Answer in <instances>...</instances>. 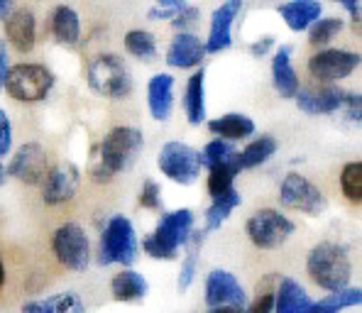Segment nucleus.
Returning <instances> with one entry per match:
<instances>
[{"mask_svg": "<svg viewBox=\"0 0 362 313\" xmlns=\"http://www.w3.org/2000/svg\"><path fill=\"white\" fill-rule=\"evenodd\" d=\"M145 137L137 127L120 125L113 127L108 135L100 140V162L90 169V177L98 184H108L115 174H122L132 167V162L142 152Z\"/></svg>", "mask_w": 362, "mask_h": 313, "instance_id": "nucleus-1", "label": "nucleus"}, {"mask_svg": "<svg viewBox=\"0 0 362 313\" xmlns=\"http://www.w3.org/2000/svg\"><path fill=\"white\" fill-rule=\"evenodd\" d=\"M306 272L313 284L331 294L348 289V282L353 277L348 247H343L340 242H318L306 257Z\"/></svg>", "mask_w": 362, "mask_h": 313, "instance_id": "nucleus-2", "label": "nucleus"}, {"mask_svg": "<svg viewBox=\"0 0 362 313\" xmlns=\"http://www.w3.org/2000/svg\"><path fill=\"white\" fill-rule=\"evenodd\" d=\"M191 232H194V213L189 208L172 211L164 213L157 230L142 240V250L154 259H174L179 247L189 245Z\"/></svg>", "mask_w": 362, "mask_h": 313, "instance_id": "nucleus-3", "label": "nucleus"}, {"mask_svg": "<svg viewBox=\"0 0 362 313\" xmlns=\"http://www.w3.org/2000/svg\"><path fill=\"white\" fill-rule=\"evenodd\" d=\"M137 252H140V240H137L135 225L130 223L127 215H110L105 223L103 232H100L98 242V264L100 267H110V264H122L130 267L135 264Z\"/></svg>", "mask_w": 362, "mask_h": 313, "instance_id": "nucleus-4", "label": "nucleus"}, {"mask_svg": "<svg viewBox=\"0 0 362 313\" xmlns=\"http://www.w3.org/2000/svg\"><path fill=\"white\" fill-rule=\"evenodd\" d=\"M3 88L13 100L40 103L54 88V73L42 64H15L8 66Z\"/></svg>", "mask_w": 362, "mask_h": 313, "instance_id": "nucleus-5", "label": "nucleus"}, {"mask_svg": "<svg viewBox=\"0 0 362 313\" xmlns=\"http://www.w3.org/2000/svg\"><path fill=\"white\" fill-rule=\"evenodd\" d=\"M88 86L103 98H127L132 93V73L115 54H98L88 64Z\"/></svg>", "mask_w": 362, "mask_h": 313, "instance_id": "nucleus-6", "label": "nucleus"}, {"mask_svg": "<svg viewBox=\"0 0 362 313\" xmlns=\"http://www.w3.org/2000/svg\"><path fill=\"white\" fill-rule=\"evenodd\" d=\"M52 252L62 267L71 272H86L90 264V242L78 223H64L52 235Z\"/></svg>", "mask_w": 362, "mask_h": 313, "instance_id": "nucleus-7", "label": "nucleus"}, {"mask_svg": "<svg viewBox=\"0 0 362 313\" xmlns=\"http://www.w3.org/2000/svg\"><path fill=\"white\" fill-rule=\"evenodd\" d=\"M245 230H247L250 242L257 250H276V247H281L294 235L296 225L284 213H279V211L262 208L247 220Z\"/></svg>", "mask_w": 362, "mask_h": 313, "instance_id": "nucleus-8", "label": "nucleus"}, {"mask_svg": "<svg viewBox=\"0 0 362 313\" xmlns=\"http://www.w3.org/2000/svg\"><path fill=\"white\" fill-rule=\"evenodd\" d=\"M157 167L164 177H169L181 187L194 184L199 179L201 169H204L201 167V155L186 142H167L157 157Z\"/></svg>", "mask_w": 362, "mask_h": 313, "instance_id": "nucleus-9", "label": "nucleus"}, {"mask_svg": "<svg viewBox=\"0 0 362 313\" xmlns=\"http://www.w3.org/2000/svg\"><path fill=\"white\" fill-rule=\"evenodd\" d=\"M279 201L284 208L299 211L306 215H321L326 211V196L313 182H308L303 174L289 172L281 182Z\"/></svg>", "mask_w": 362, "mask_h": 313, "instance_id": "nucleus-10", "label": "nucleus"}, {"mask_svg": "<svg viewBox=\"0 0 362 313\" xmlns=\"http://www.w3.org/2000/svg\"><path fill=\"white\" fill-rule=\"evenodd\" d=\"M360 66L358 52L345 49H323L308 59V73L323 86H335L340 78H348Z\"/></svg>", "mask_w": 362, "mask_h": 313, "instance_id": "nucleus-11", "label": "nucleus"}, {"mask_svg": "<svg viewBox=\"0 0 362 313\" xmlns=\"http://www.w3.org/2000/svg\"><path fill=\"white\" fill-rule=\"evenodd\" d=\"M47 172V152L40 142H28L15 152L13 162L8 164V177H15L18 182L28 184V187H42Z\"/></svg>", "mask_w": 362, "mask_h": 313, "instance_id": "nucleus-12", "label": "nucleus"}, {"mask_svg": "<svg viewBox=\"0 0 362 313\" xmlns=\"http://www.w3.org/2000/svg\"><path fill=\"white\" fill-rule=\"evenodd\" d=\"M78 169L69 162H62L47 172L45 182H42V201L47 206H62L71 201L78 191Z\"/></svg>", "mask_w": 362, "mask_h": 313, "instance_id": "nucleus-13", "label": "nucleus"}, {"mask_svg": "<svg viewBox=\"0 0 362 313\" xmlns=\"http://www.w3.org/2000/svg\"><path fill=\"white\" fill-rule=\"evenodd\" d=\"M243 10L240 0H228V3L218 5L211 15V30H209V40L204 42L206 54H218V52L230 49L233 45V23L238 20Z\"/></svg>", "mask_w": 362, "mask_h": 313, "instance_id": "nucleus-14", "label": "nucleus"}, {"mask_svg": "<svg viewBox=\"0 0 362 313\" xmlns=\"http://www.w3.org/2000/svg\"><path fill=\"white\" fill-rule=\"evenodd\" d=\"M245 289L240 282L235 279V274L226 272V269H213L206 279V304L211 309H218V306H238L243 309L245 306Z\"/></svg>", "mask_w": 362, "mask_h": 313, "instance_id": "nucleus-15", "label": "nucleus"}, {"mask_svg": "<svg viewBox=\"0 0 362 313\" xmlns=\"http://www.w3.org/2000/svg\"><path fill=\"white\" fill-rule=\"evenodd\" d=\"M5 37L20 54H30L37 45L35 13L30 8H13V13L5 18Z\"/></svg>", "mask_w": 362, "mask_h": 313, "instance_id": "nucleus-16", "label": "nucleus"}, {"mask_svg": "<svg viewBox=\"0 0 362 313\" xmlns=\"http://www.w3.org/2000/svg\"><path fill=\"white\" fill-rule=\"evenodd\" d=\"M296 105L308 115H331L343 108L345 91L338 86H321V88H299L294 95Z\"/></svg>", "mask_w": 362, "mask_h": 313, "instance_id": "nucleus-17", "label": "nucleus"}, {"mask_svg": "<svg viewBox=\"0 0 362 313\" xmlns=\"http://www.w3.org/2000/svg\"><path fill=\"white\" fill-rule=\"evenodd\" d=\"M206 57L204 42L194 32H179L167 49V61L172 69H196Z\"/></svg>", "mask_w": 362, "mask_h": 313, "instance_id": "nucleus-18", "label": "nucleus"}, {"mask_svg": "<svg viewBox=\"0 0 362 313\" xmlns=\"http://www.w3.org/2000/svg\"><path fill=\"white\" fill-rule=\"evenodd\" d=\"M291 52L294 47L284 45L272 57V83L281 98H294L299 93V73L291 66Z\"/></svg>", "mask_w": 362, "mask_h": 313, "instance_id": "nucleus-19", "label": "nucleus"}, {"mask_svg": "<svg viewBox=\"0 0 362 313\" xmlns=\"http://www.w3.org/2000/svg\"><path fill=\"white\" fill-rule=\"evenodd\" d=\"M147 105L154 120L164 123L174 108V76L172 73H154L147 83Z\"/></svg>", "mask_w": 362, "mask_h": 313, "instance_id": "nucleus-20", "label": "nucleus"}, {"mask_svg": "<svg viewBox=\"0 0 362 313\" xmlns=\"http://www.w3.org/2000/svg\"><path fill=\"white\" fill-rule=\"evenodd\" d=\"M276 10L291 32H303L321 18L323 5L318 0H291V3H281Z\"/></svg>", "mask_w": 362, "mask_h": 313, "instance_id": "nucleus-21", "label": "nucleus"}, {"mask_svg": "<svg viewBox=\"0 0 362 313\" xmlns=\"http://www.w3.org/2000/svg\"><path fill=\"white\" fill-rule=\"evenodd\" d=\"M313 301L303 291V286L296 279L284 277L279 282V289L274 291V311L272 313H308Z\"/></svg>", "mask_w": 362, "mask_h": 313, "instance_id": "nucleus-22", "label": "nucleus"}, {"mask_svg": "<svg viewBox=\"0 0 362 313\" xmlns=\"http://www.w3.org/2000/svg\"><path fill=\"white\" fill-rule=\"evenodd\" d=\"M150 291V284L135 269H122L120 274H115L113 282H110V294H113L115 301H122V304H135V301H142Z\"/></svg>", "mask_w": 362, "mask_h": 313, "instance_id": "nucleus-23", "label": "nucleus"}, {"mask_svg": "<svg viewBox=\"0 0 362 313\" xmlns=\"http://www.w3.org/2000/svg\"><path fill=\"white\" fill-rule=\"evenodd\" d=\"M49 30L62 45H76L81 40V20L78 13L69 5H57L49 15Z\"/></svg>", "mask_w": 362, "mask_h": 313, "instance_id": "nucleus-24", "label": "nucleus"}, {"mask_svg": "<svg viewBox=\"0 0 362 313\" xmlns=\"http://www.w3.org/2000/svg\"><path fill=\"white\" fill-rule=\"evenodd\" d=\"M209 130L223 142H238V140H245V137L255 135V123L243 113H228V115H221V118L211 120Z\"/></svg>", "mask_w": 362, "mask_h": 313, "instance_id": "nucleus-25", "label": "nucleus"}, {"mask_svg": "<svg viewBox=\"0 0 362 313\" xmlns=\"http://www.w3.org/2000/svg\"><path fill=\"white\" fill-rule=\"evenodd\" d=\"M184 110L191 125H201L206 120V71L199 69L189 76L184 95Z\"/></svg>", "mask_w": 362, "mask_h": 313, "instance_id": "nucleus-26", "label": "nucleus"}, {"mask_svg": "<svg viewBox=\"0 0 362 313\" xmlns=\"http://www.w3.org/2000/svg\"><path fill=\"white\" fill-rule=\"evenodd\" d=\"M23 313H86V306H83V301L74 291H66V294H54L47 296V299L28 301L23 306Z\"/></svg>", "mask_w": 362, "mask_h": 313, "instance_id": "nucleus-27", "label": "nucleus"}, {"mask_svg": "<svg viewBox=\"0 0 362 313\" xmlns=\"http://www.w3.org/2000/svg\"><path fill=\"white\" fill-rule=\"evenodd\" d=\"M240 162H238V155L233 159H228L226 164H218V167L209 169V194L213 199H221L228 191H233V182L240 174Z\"/></svg>", "mask_w": 362, "mask_h": 313, "instance_id": "nucleus-28", "label": "nucleus"}, {"mask_svg": "<svg viewBox=\"0 0 362 313\" xmlns=\"http://www.w3.org/2000/svg\"><path fill=\"white\" fill-rule=\"evenodd\" d=\"M240 203H243V196H240V191H235V189L228 191V194L221 196V199H213L211 208L206 211V228H204L206 235L213 230H218V228L228 220V215H230Z\"/></svg>", "mask_w": 362, "mask_h": 313, "instance_id": "nucleus-29", "label": "nucleus"}, {"mask_svg": "<svg viewBox=\"0 0 362 313\" xmlns=\"http://www.w3.org/2000/svg\"><path fill=\"white\" fill-rule=\"evenodd\" d=\"M274 152H276V140L272 135H262L250 142L243 152H238V162H240V169H252L267 162Z\"/></svg>", "mask_w": 362, "mask_h": 313, "instance_id": "nucleus-30", "label": "nucleus"}, {"mask_svg": "<svg viewBox=\"0 0 362 313\" xmlns=\"http://www.w3.org/2000/svg\"><path fill=\"white\" fill-rule=\"evenodd\" d=\"M362 301V289L355 286V289H343L335 291V294H328L326 299L311 304L308 313H340L343 309H350V306H360Z\"/></svg>", "mask_w": 362, "mask_h": 313, "instance_id": "nucleus-31", "label": "nucleus"}, {"mask_svg": "<svg viewBox=\"0 0 362 313\" xmlns=\"http://www.w3.org/2000/svg\"><path fill=\"white\" fill-rule=\"evenodd\" d=\"M127 54L137 57L142 61H152L157 59V40H154L152 32L147 30H130L122 40Z\"/></svg>", "mask_w": 362, "mask_h": 313, "instance_id": "nucleus-32", "label": "nucleus"}, {"mask_svg": "<svg viewBox=\"0 0 362 313\" xmlns=\"http://www.w3.org/2000/svg\"><path fill=\"white\" fill-rule=\"evenodd\" d=\"M340 191L350 203L360 206L362 201V162H348L340 172Z\"/></svg>", "mask_w": 362, "mask_h": 313, "instance_id": "nucleus-33", "label": "nucleus"}, {"mask_svg": "<svg viewBox=\"0 0 362 313\" xmlns=\"http://www.w3.org/2000/svg\"><path fill=\"white\" fill-rule=\"evenodd\" d=\"M340 32H343V18H338V15H333V18H318L308 28V42L313 47H323L331 40H335Z\"/></svg>", "mask_w": 362, "mask_h": 313, "instance_id": "nucleus-34", "label": "nucleus"}, {"mask_svg": "<svg viewBox=\"0 0 362 313\" xmlns=\"http://www.w3.org/2000/svg\"><path fill=\"white\" fill-rule=\"evenodd\" d=\"M201 155V167H218V164H226L228 159H233L238 155V150L230 145V142H223V140H213L209 145L204 147Z\"/></svg>", "mask_w": 362, "mask_h": 313, "instance_id": "nucleus-35", "label": "nucleus"}, {"mask_svg": "<svg viewBox=\"0 0 362 313\" xmlns=\"http://www.w3.org/2000/svg\"><path fill=\"white\" fill-rule=\"evenodd\" d=\"M184 8H186L184 0H159V5H152V8L147 10V18L150 20H169V23H172V20L177 18Z\"/></svg>", "mask_w": 362, "mask_h": 313, "instance_id": "nucleus-36", "label": "nucleus"}, {"mask_svg": "<svg viewBox=\"0 0 362 313\" xmlns=\"http://www.w3.org/2000/svg\"><path fill=\"white\" fill-rule=\"evenodd\" d=\"M137 203H140V208H145V211H159V208H162V189H159V184L152 182V179H147V182L142 184V191H140V199H137Z\"/></svg>", "mask_w": 362, "mask_h": 313, "instance_id": "nucleus-37", "label": "nucleus"}, {"mask_svg": "<svg viewBox=\"0 0 362 313\" xmlns=\"http://www.w3.org/2000/svg\"><path fill=\"white\" fill-rule=\"evenodd\" d=\"M199 20H201V10L194 8V5H186L177 18L172 20V28H177L179 32H191L199 25Z\"/></svg>", "mask_w": 362, "mask_h": 313, "instance_id": "nucleus-38", "label": "nucleus"}, {"mask_svg": "<svg viewBox=\"0 0 362 313\" xmlns=\"http://www.w3.org/2000/svg\"><path fill=\"white\" fill-rule=\"evenodd\" d=\"M196 267H199V262H196V252H189L184 257V262H181V269H179V279H177V286L179 291H186L191 286L196 277Z\"/></svg>", "mask_w": 362, "mask_h": 313, "instance_id": "nucleus-39", "label": "nucleus"}, {"mask_svg": "<svg viewBox=\"0 0 362 313\" xmlns=\"http://www.w3.org/2000/svg\"><path fill=\"white\" fill-rule=\"evenodd\" d=\"M13 147V125H10V118L3 108H0V159L10 152Z\"/></svg>", "mask_w": 362, "mask_h": 313, "instance_id": "nucleus-40", "label": "nucleus"}, {"mask_svg": "<svg viewBox=\"0 0 362 313\" xmlns=\"http://www.w3.org/2000/svg\"><path fill=\"white\" fill-rule=\"evenodd\" d=\"M343 108H348V118L360 123L362 120V95L360 93H345Z\"/></svg>", "mask_w": 362, "mask_h": 313, "instance_id": "nucleus-41", "label": "nucleus"}, {"mask_svg": "<svg viewBox=\"0 0 362 313\" xmlns=\"http://www.w3.org/2000/svg\"><path fill=\"white\" fill-rule=\"evenodd\" d=\"M272 311H274V291H264V294L257 296V299L252 301V306L243 313H272Z\"/></svg>", "mask_w": 362, "mask_h": 313, "instance_id": "nucleus-42", "label": "nucleus"}, {"mask_svg": "<svg viewBox=\"0 0 362 313\" xmlns=\"http://www.w3.org/2000/svg\"><path fill=\"white\" fill-rule=\"evenodd\" d=\"M274 47V37L272 35H264V37H259L255 45H250V54H255V57H264V54H269V49Z\"/></svg>", "mask_w": 362, "mask_h": 313, "instance_id": "nucleus-43", "label": "nucleus"}, {"mask_svg": "<svg viewBox=\"0 0 362 313\" xmlns=\"http://www.w3.org/2000/svg\"><path fill=\"white\" fill-rule=\"evenodd\" d=\"M343 5L345 10H348L350 15H353V23L355 25H360V20H362V15H360V3H353V0H343Z\"/></svg>", "mask_w": 362, "mask_h": 313, "instance_id": "nucleus-44", "label": "nucleus"}, {"mask_svg": "<svg viewBox=\"0 0 362 313\" xmlns=\"http://www.w3.org/2000/svg\"><path fill=\"white\" fill-rule=\"evenodd\" d=\"M5 73H8V49H5V42L0 45V88L5 83Z\"/></svg>", "mask_w": 362, "mask_h": 313, "instance_id": "nucleus-45", "label": "nucleus"}, {"mask_svg": "<svg viewBox=\"0 0 362 313\" xmlns=\"http://www.w3.org/2000/svg\"><path fill=\"white\" fill-rule=\"evenodd\" d=\"M10 13H13V3L10 0H0V20H5Z\"/></svg>", "mask_w": 362, "mask_h": 313, "instance_id": "nucleus-46", "label": "nucleus"}, {"mask_svg": "<svg viewBox=\"0 0 362 313\" xmlns=\"http://www.w3.org/2000/svg\"><path fill=\"white\" fill-rule=\"evenodd\" d=\"M209 313H243V309H238V306H218V309H211Z\"/></svg>", "mask_w": 362, "mask_h": 313, "instance_id": "nucleus-47", "label": "nucleus"}, {"mask_svg": "<svg viewBox=\"0 0 362 313\" xmlns=\"http://www.w3.org/2000/svg\"><path fill=\"white\" fill-rule=\"evenodd\" d=\"M8 179H10V177H8V167H5V164L0 162V187H3V184L8 182Z\"/></svg>", "mask_w": 362, "mask_h": 313, "instance_id": "nucleus-48", "label": "nucleus"}, {"mask_svg": "<svg viewBox=\"0 0 362 313\" xmlns=\"http://www.w3.org/2000/svg\"><path fill=\"white\" fill-rule=\"evenodd\" d=\"M5 277H8V274H5V262H3V254H0V289L5 286Z\"/></svg>", "mask_w": 362, "mask_h": 313, "instance_id": "nucleus-49", "label": "nucleus"}]
</instances>
